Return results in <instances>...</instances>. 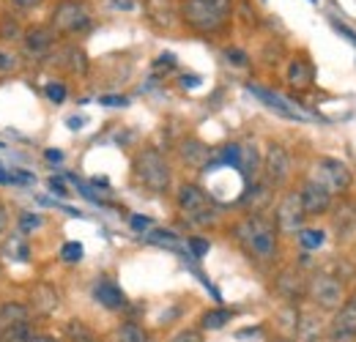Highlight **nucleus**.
<instances>
[{
	"label": "nucleus",
	"mask_w": 356,
	"mask_h": 342,
	"mask_svg": "<svg viewBox=\"0 0 356 342\" xmlns=\"http://www.w3.org/2000/svg\"><path fill=\"white\" fill-rule=\"evenodd\" d=\"M233 0H181L178 17L195 33H220L230 22Z\"/></svg>",
	"instance_id": "f257e3e1"
},
{
	"label": "nucleus",
	"mask_w": 356,
	"mask_h": 342,
	"mask_svg": "<svg viewBox=\"0 0 356 342\" xmlns=\"http://www.w3.org/2000/svg\"><path fill=\"white\" fill-rule=\"evenodd\" d=\"M233 236L255 260H274L277 257V227L264 214L244 216L233 227Z\"/></svg>",
	"instance_id": "f03ea898"
},
{
	"label": "nucleus",
	"mask_w": 356,
	"mask_h": 342,
	"mask_svg": "<svg viewBox=\"0 0 356 342\" xmlns=\"http://www.w3.org/2000/svg\"><path fill=\"white\" fill-rule=\"evenodd\" d=\"M47 25L58 33V39L80 36L90 31L93 25V11L88 0H58L47 17Z\"/></svg>",
	"instance_id": "7ed1b4c3"
},
{
	"label": "nucleus",
	"mask_w": 356,
	"mask_h": 342,
	"mask_svg": "<svg viewBox=\"0 0 356 342\" xmlns=\"http://www.w3.org/2000/svg\"><path fill=\"white\" fill-rule=\"evenodd\" d=\"M132 172L137 184L148 192L165 195L173 184V172H170V162L165 159V154L159 148H143L132 162Z\"/></svg>",
	"instance_id": "20e7f679"
},
{
	"label": "nucleus",
	"mask_w": 356,
	"mask_h": 342,
	"mask_svg": "<svg viewBox=\"0 0 356 342\" xmlns=\"http://www.w3.org/2000/svg\"><path fill=\"white\" fill-rule=\"evenodd\" d=\"M176 203H178V211L184 214V219H186L189 225H197V227L214 225L217 216H220L217 206H214L211 197L206 195V189L197 186V184H181V186H178Z\"/></svg>",
	"instance_id": "39448f33"
},
{
	"label": "nucleus",
	"mask_w": 356,
	"mask_h": 342,
	"mask_svg": "<svg viewBox=\"0 0 356 342\" xmlns=\"http://www.w3.org/2000/svg\"><path fill=\"white\" fill-rule=\"evenodd\" d=\"M307 296L315 301L318 309H326V312H337L346 301V288L337 277L321 271V274H312L307 279Z\"/></svg>",
	"instance_id": "423d86ee"
},
{
	"label": "nucleus",
	"mask_w": 356,
	"mask_h": 342,
	"mask_svg": "<svg viewBox=\"0 0 356 342\" xmlns=\"http://www.w3.org/2000/svg\"><path fill=\"white\" fill-rule=\"evenodd\" d=\"M58 33L47 25V22H36V25H25V33L19 39V55L31 58V60H49L52 49L58 47Z\"/></svg>",
	"instance_id": "0eeeda50"
},
{
	"label": "nucleus",
	"mask_w": 356,
	"mask_h": 342,
	"mask_svg": "<svg viewBox=\"0 0 356 342\" xmlns=\"http://www.w3.org/2000/svg\"><path fill=\"white\" fill-rule=\"evenodd\" d=\"M312 181H318L329 195H340V192H346L351 186V170H348L346 162L332 159V156H323L315 165V178Z\"/></svg>",
	"instance_id": "6e6552de"
},
{
	"label": "nucleus",
	"mask_w": 356,
	"mask_h": 342,
	"mask_svg": "<svg viewBox=\"0 0 356 342\" xmlns=\"http://www.w3.org/2000/svg\"><path fill=\"white\" fill-rule=\"evenodd\" d=\"M274 227L282 236H293L305 227V211H302L299 192H285L282 195V200L277 203V211H274Z\"/></svg>",
	"instance_id": "1a4fd4ad"
},
{
	"label": "nucleus",
	"mask_w": 356,
	"mask_h": 342,
	"mask_svg": "<svg viewBox=\"0 0 356 342\" xmlns=\"http://www.w3.org/2000/svg\"><path fill=\"white\" fill-rule=\"evenodd\" d=\"M49 63L55 69L66 72V74H74V77H86L90 69V60L88 55H86V49L77 47V44H58L52 49V55H49Z\"/></svg>",
	"instance_id": "9d476101"
},
{
	"label": "nucleus",
	"mask_w": 356,
	"mask_h": 342,
	"mask_svg": "<svg viewBox=\"0 0 356 342\" xmlns=\"http://www.w3.org/2000/svg\"><path fill=\"white\" fill-rule=\"evenodd\" d=\"M291 168H293V162H291L288 148L280 145V142H268L266 159H264V172H266L268 184H271V186H282V184H288Z\"/></svg>",
	"instance_id": "9b49d317"
},
{
	"label": "nucleus",
	"mask_w": 356,
	"mask_h": 342,
	"mask_svg": "<svg viewBox=\"0 0 356 342\" xmlns=\"http://www.w3.org/2000/svg\"><path fill=\"white\" fill-rule=\"evenodd\" d=\"M332 342H356V296L343 301V307L334 312V320L329 326Z\"/></svg>",
	"instance_id": "f8f14e48"
},
{
	"label": "nucleus",
	"mask_w": 356,
	"mask_h": 342,
	"mask_svg": "<svg viewBox=\"0 0 356 342\" xmlns=\"http://www.w3.org/2000/svg\"><path fill=\"white\" fill-rule=\"evenodd\" d=\"M299 200H302V211L305 216H321L332 209V195L318 184V181H305V186L299 189Z\"/></svg>",
	"instance_id": "ddd939ff"
},
{
	"label": "nucleus",
	"mask_w": 356,
	"mask_h": 342,
	"mask_svg": "<svg viewBox=\"0 0 356 342\" xmlns=\"http://www.w3.org/2000/svg\"><path fill=\"white\" fill-rule=\"evenodd\" d=\"M58 304H60L58 291H55L49 282H36V285L31 288V301H28V307H31L33 315L47 318V315H52V312L58 309Z\"/></svg>",
	"instance_id": "4468645a"
},
{
	"label": "nucleus",
	"mask_w": 356,
	"mask_h": 342,
	"mask_svg": "<svg viewBox=\"0 0 356 342\" xmlns=\"http://www.w3.org/2000/svg\"><path fill=\"white\" fill-rule=\"evenodd\" d=\"M145 17L151 25L168 31L176 25V17H178V8L173 0H145Z\"/></svg>",
	"instance_id": "2eb2a0df"
},
{
	"label": "nucleus",
	"mask_w": 356,
	"mask_h": 342,
	"mask_svg": "<svg viewBox=\"0 0 356 342\" xmlns=\"http://www.w3.org/2000/svg\"><path fill=\"white\" fill-rule=\"evenodd\" d=\"M277 293L285 301H299L305 293H307V279L299 274V271H282L277 277Z\"/></svg>",
	"instance_id": "dca6fc26"
},
{
	"label": "nucleus",
	"mask_w": 356,
	"mask_h": 342,
	"mask_svg": "<svg viewBox=\"0 0 356 342\" xmlns=\"http://www.w3.org/2000/svg\"><path fill=\"white\" fill-rule=\"evenodd\" d=\"M247 88H250V93H255V96H258V99H261V101H264L266 107H271L274 113H280V115H285V118H293V121H302V118H305V115H302L299 110H293V107H291V104H288V101H285L282 96H277L274 90L255 86V83H250Z\"/></svg>",
	"instance_id": "f3484780"
},
{
	"label": "nucleus",
	"mask_w": 356,
	"mask_h": 342,
	"mask_svg": "<svg viewBox=\"0 0 356 342\" xmlns=\"http://www.w3.org/2000/svg\"><path fill=\"white\" fill-rule=\"evenodd\" d=\"M296 342H326V329H323V320L312 312L299 315L296 320Z\"/></svg>",
	"instance_id": "a211bd4d"
},
{
	"label": "nucleus",
	"mask_w": 356,
	"mask_h": 342,
	"mask_svg": "<svg viewBox=\"0 0 356 342\" xmlns=\"http://www.w3.org/2000/svg\"><path fill=\"white\" fill-rule=\"evenodd\" d=\"M93 299L99 301L102 307H107V309H124V307H127L124 291H121L113 279H99V282L93 285Z\"/></svg>",
	"instance_id": "6ab92c4d"
},
{
	"label": "nucleus",
	"mask_w": 356,
	"mask_h": 342,
	"mask_svg": "<svg viewBox=\"0 0 356 342\" xmlns=\"http://www.w3.org/2000/svg\"><path fill=\"white\" fill-rule=\"evenodd\" d=\"M17 323H33V312L25 301H3L0 304V329L3 326H17Z\"/></svg>",
	"instance_id": "aec40b11"
},
{
	"label": "nucleus",
	"mask_w": 356,
	"mask_h": 342,
	"mask_svg": "<svg viewBox=\"0 0 356 342\" xmlns=\"http://www.w3.org/2000/svg\"><path fill=\"white\" fill-rule=\"evenodd\" d=\"M178 154H181V159H184L189 168H200V170H206V165H209V159H211L209 145H203L200 140H184V142L178 145Z\"/></svg>",
	"instance_id": "412c9836"
},
{
	"label": "nucleus",
	"mask_w": 356,
	"mask_h": 342,
	"mask_svg": "<svg viewBox=\"0 0 356 342\" xmlns=\"http://www.w3.org/2000/svg\"><path fill=\"white\" fill-rule=\"evenodd\" d=\"M22 33H25V25H22L19 14H14V11H0V42L19 44Z\"/></svg>",
	"instance_id": "4be33fe9"
},
{
	"label": "nucleus",
	"mask_w": 356,
	"mask_h": 342,
	"mask_svg": "<svg viewBox=\"0 0 356 342\" xmlns=\"http://www.w3.org/2000/svg\"><path fill=\"white\" fill-rule=\"evenodd\" d=\"M288 86L296 88V90H305V88L312 86V66L305 60V58H293L288 63Z\"/></svg>",
	"instance_id": "5701e85b"
},
{
	"label": "nucleus",
	"mask_w": 356,
	"mask_h": 342,
	"mask_svg": "<svg viewBox=\"0 0 356 342\" xmlns=\"http://www.w3.org/2000/svg\"><path fill=\"white\" fill-rule=\"evenodd\" d=\"M0 252L6 257H11V260H17V263H28L31 260V247H28V241H25L22 233H11V236L6 233Z\"/></svg>",
	"instance_id": "b1692460"
},
{
	"label": "nucleus",
	"mask_w": 356,
	"mask_h": 342,
	"mask_svg": "<svg viewBox=\"0 0 356 342\" xmlns=\"http://www.w3.org/2000/svg\"><path fill=\"white\" fill-rule=\"evenodd\" d=\"M63 337H66V342H102L99 334L80 318H72L63 323Z\"/></svg>",
	"instance_id": "393cba45"
},
{
	"label": "nucleus",
	"mask_w": 356,
	"mask_h": 342,
	"mask_svg": "<svg viewBox=\"0 0 356 342\" xmlns=\"http://www.w3.org/2000/svg\"><path fill=\"white\" fill-rule=\"evenodd\" d=\"M238 170H241V175H244L247 181H252V178L258 175V170H261V154H258V148H255L252 142H244V145H241Z\"/></svg>",
	"instance_id": "a878e982"
},
{
	"label": "nucleus",
	"mask_w": 356,
	"mask_h": 342,
	"mask_svg": "<svg viewBox=\"0 0 356 342\" xmlns=\"http://www.w3.org/2000/svg\"><path fill=\"white\" fill-rule=\"evenodd\" d=\"M268 200H271V184H255V186H250L247 189V195H244V203L250 206V211L252 214H261L264 209L268 206Z\"/></svg>",
	"instance_id": "bb28decb"
},
{
	"label": "nucleus",
	"mask_w": 356,
	"mask_h": 342,
	"mask_svg": "<svg viewBox=\"0 0 356 342\" xmlns=\"http://www.w3.org/2000/svg\"><path fill=\"white\" fill-rule=\"evenodd\" d=\"M334 230H337V241H348L356 233V211L354 209H340L334 214Z\"/></svg>",
	"instance_id": "cd10ccee"
},
{
	"label": "nucleus",
	"mask_w": 356,
	"mask_h": 342,
	"mask_svg": "<svg viewBox=\"0 0 356 342\" xmlns=\"http://www.w3.org/2000/svg\"><path fill=\"white\" fill-rule=\"evenodd\" d=\"M230 318H233V312L230 309H209V312H203V318H200V329H206V332H217V329H225L227 323H230Z\"/></svg>",
	"instance_id": "c85d7f7f"
},
{
	"label": "nucleus",
	"mask_w": 356,
	"mask_h": 342,
	"mask_svg": "<svg viewBox=\"0 0 356 342\" xmlns=\"http://www.w3.org/2000/svg\"><path fill=\"white\" fill-rule=\"evenodd\" d=\"M22 69V55L11 47H0V77H11Z\"/></svg>",
	"instance_id": "c756f323"
},
{
	"label": "nucleus",
	"mask_w": 356,
	"mask_h": 342,
	"mask_svg": "<svg viewBox=\"0 0 356 342\" xmlns=\"http://www.w3.org/2000/svg\"><path fill=\"white\" fill-rule=\"evenodd\" d=\"M115 342H148V332L140 323L127 320V323H121L115 329Z\"/></svg>",
	"instance_id": "7c9ffc66"
},
{
	"label": "nucleus",
	"mask_w": 356,
	"mask_h": 342,
	"mask_svg": "<svg viewBox=\"0 0 356 342\" xmlns=\"http://www.w3.org/2000/svg\"><path fill=\"white\" fill-rule=\"evenodd\" d=\"M3 342H28L33 337V323H17V326H3L0 329Z\"/></svg>",
	"instance_id": "2f4dec72"
},
{
	"label": "nucleus",
	"mask_w": 356,
	"mask_h": 342,
	"mask_svg": "<svg viewBox=\"0 0 356 342\" xmlns=\"http://www.w3.org/2000/svg\"><path fill=\"white\" fill-rule=\"evenodd\" d=\"M145 241L148 244H159V247H170V250H178V236L170 233V230H148L145 233Z\"/></svg>",
	"instance_id": "473e14b6"
},
{
	"label": "nucleus",
	"mask_w": 356,
	"mask_h": 342,
	"mask_svg": "<svg viewBox=\"0 0 356 342\" xmlns=\"http://www.w3.org/2000/svg\"><path fill=\"white\" fill-rule=\"evenodd\" d=\"M299 244H302V250H318L321 244H323V230H315V227H302L299 233Z\"/></svg>",
	"instance_id": "72a5a7b5"
},
{
	"label": "nucleus",
	"mask_w": 356,
	"mask_h": 342,
	"mask_svg": "<svg viewBox=\"0 0 356 342\" xmlns=\"http://www.w3.org/2000/svg\"><path fill=\"white\" fill-rule=\"evenodd\" d=\"M44 225V219L39 214H33V211H25V214H19V230L17 233H22V236H28V233H33L36 227H42Z\"/></svg>",
	"instance_id": "f704fd0d"
},
{
	"label": "nucleus",
	"mask_w": 356,
	"mask_h": 342,
	"mask_svg": "<svg viewBox=\"0 0 356 342\" xmlns=\"http://www.w3.org/2000/svg\"><path fill=\"white\" fill-rule=\"evenodd\" d=\"M66 93H69V90H66V86H63L60 80H49L44 86V96L49 101H55V104H63V101H66Z\"/></svg>",
	"instance_id": "c9c22d12"
},
{
	"label": "nucleus",
	"mask_w": 356,
	"mask_h": 342,
	"mask_svg": "<svg viewBox=\"0 0 356 342\" xmlns=\"http://www.w3.org/2000/svg\"><path fill=\"white\" fill-rule=\"evenodd\" d=\"M225 58H227L230 66H238V69H247L250 66V55L244 49H238V47H227L225 49Z\"/></svg>",
	"instance_id": "e433bc0d"
},
{
	"label": "nucleus",
	"mask_w": 356,
	"mask_h": 342,
	"mask_svg": "<svg viewBox=\"0 0 356 342\" xmlns=\"http://www.w3.org/2000/svg\"><path fill=\"white\" fill-rule=\"evenodd\" d=\"M83 252H86V250H83L80 241H69V244L60 247V257H63L66 263H80V260H83Z\"/></svg>",
	"instance_id": "4c0bfd02"
},
{
	"label": "nucleus",
	"mask_w": 356,
	"mask_h": 342,
	"mask_svg": "<svg viewBox=\"0 0 356 342\" xmlns=\"http://www.w3.org/2000/svg\"><path fill=\"white\" fill-rule=\"evenodd\" d=\"M189 250H192V255L195 257H203L209 250H211V244L206 241V238H197V236H192L189 238Z\"/></svg>",
	"instance_id": "58836bf2"
},
{
	"label": "nucleus",
	"mask_w": 356,
	"mask_h": 342,
	"mask_svg": "<svg viewBox=\"0 0 356 342\" xmlns=\"http://www.w3.org/2000/svg\"><path fill=\"white\" fill-rule=\"evenodd\" d=\"M170 342H203V334L195 332V329H184V332H178Z\"/></svg>",
	"instance_id": "ea45409f"
},
{
	"label": "nucleus",
	"mask_w": 356,
	"mask_h": 342,
	"mask_svg": "<svg viewBox=\"0 0 356 342\" xmlns=\"http://www.w3.org/2000/svg\"><path fill=\"white\" fill-rule=\"evenodd\" d=\"M129 225H132V230L137 233H145V230H151V219L148 216H129Z\"/></svg>",
	"instance_id": "a19ab883"
},
{
	"label": "nucleus",
	"mask_w": 356,
	"mask_h": 342,
	"mask_svg": "<svg viewBox=\"0 0 356 342\" xmlns=\"http://www.w3.org/2000/svg\"><path fill=\"white\" fill-rule=\"evenodd\" d=\"M99 101H102L104 107H127V104H129L127 96H102Z\"/></svg>",
	"instance_id": "79ce46f5"
},
{
	"label": "nucleus",
	"mask_w": 356,
	"mask_h": 342,
	"mask_svg": "<svg viewBox=\"0 0 356 342\" xmlns=\"http://www.w3.org/2000/svg\"><path fill=\"white\" fill-rule=\"evenodd\" d=\"M8 219H11V214H8V206L0 200V238H6V233H8Z\"/></svg>",
	"instance_id": "37998d69"
},
{
	"label": "nucleus",
	"mask_w": 356,
	"mask_h": 342,
	"mask_svg": "<svg viewBox=\"0 0 356 342\" xmlns=\"http://www.w3.org/2000/svg\"><path fill=\"white\" fill-rule=\"evenodd\" d=\"M49 189H52V195H58V197H66V195H69L66 184H63V181H58V178H49Z\"/></svg>",
	"instance_id": "c03bdc74"
},
{
	"label": "nucleus",
	"mask_w": 356,
	"mask_h": 342,
	"mask_svg": "<svg viewBox=\"0 0 356 342\" xmlns=\"http://www.w3.org/2000/svg\"><path fill=\"white\" fill-rule=\"evenodd\" d=\"M17 8H25V11H31V8H39L44 0H11Z\"/></svg>",
	"instance_id": "a18cd8bd"
},
{
	"label": "nucleus",
	"mask_w": 356,
	"mask_h": 342,
	"mask_svg": "<svg viewBox=\"0 0 356 342\" xmlns=\"http://www.w3.org/2000/svg\"><path fill=\"white\" fill-rule=\"evenodd\" d=\"M154 66H156V69H162V66H176V55L165 52V55H159V60H156Z\"/></svg>",
	"instance_id": "49530a36"
},
{
	"label": "nucleus",
	"mask_w": 356,
	"mask_h": 342,
	"mask_svg": "<svg viewBox=\"0 0 356 342\" xmlns=\"http://www.w3.org/2000/svg\"><path fill=\"white\" fill-rule=\"evenodd\" d=\"M334 31H340V33H343V36H346L348 42H354V44H356V33L351 31V28H346L343 22H334Z\"/></svg>",
	"instance_id": "de8ad7c7"
},
{
	"label": "nucleus",
	"mask_w": 356,
	"mask_h": 342,
	"mask_svg": "<svg viewBox=\"0 0 356 342\" xmlns=\"http://www.w3.org/2000/svg\"><path fill=\"white\" fill-rule=\"evenodd\" d=\"M28 342H60V340L52 337V334H36V332H33V337H31Z\"/></svg>",
	"instance_id": "09e8293b"
},
{
	"label": "nucleus",
	"mask_w": 356,
	"mask_h": 342,
	"mask_svg": "<svg viewBox=\"0 0 356 342\" xmlns=\"http://www.w3.org/2000/svg\"><path fill=\"white\" fill-rule=\"evenodd\" d=\"M181 80H184V88H195L200 83V77H192V74L189 77H181Z\"/></svg>",
	"instance_id": "8fccbe9b"
},
{
	"label": "nucleus",
	"mask_w": 356,
	"mask_h": 342,
	"mask_svg": "<svg viewBox=\"0 0 356 342\" xmlns=\"http://www.w3.org/2000/svg\"><path fill=\"white\" fill-rule=\"evenodd\" d=\"M44 156L49 159V162H60V159H63V154H60V151H47Z\"/></svg>",
	"instance_id": "3c124183"
},
{
	"label": "nucleus",
	"mask_w": 356,
	"mask_h": 342,
	"mask_svg": "<svg viewBox=\"0 0 356 342\" xmlns=\"http://www.w3.org/2000/svg\"><path fill=\"white\" fill-rule=\"evenodd\" d=\"M83 127V118H69V129H80Z\"/></svg>",
	"instance_id": "603ef678"
},
{
	"label": "nucleus",
	"mask_w": 356,
	"mask_h": 342,
	"mask_svg": "<svg viewBox=\"0 0 356 342\" xmlns=\"http://www.w3.org/2000/svg\"><path fill=\"white\" fill-rule=\"evenodd\" d=\"M0 184H8V172L0 170Z\"/></svg>",
	"instance_id": "864d4df0"
},
{
	"label": "nucleus",
	"mask_w": 356,
	"mask_h": 342,
	"mask_svg": "<svg viewBox=\"0 0 356 342\" xmlns=\"http://www.w3.org/2000/svg\"><path fill=\"white\" fill-rule=\"evenodd\" d=\"M274 342H291V340H282V337H280V340H274Z\"/></svg>",
	"instance_id": "5fc2aeb1"
},
{
	"label": "nucleus",
	"mask_w": 356,
	"mask_h": 342,
	"mask_svg": "<svg viewBox=\"0 0 356 342\" xmlns=\"http://www.w3.org/2000/svg\"><path fill=\"white\" fill-rule=\"evenodd\" d=\"M0 342H3V334H0Z\"/></svg>",
	"instance_id": "6e6d98bb"
},
{
	"label": "nucleus",
	"mask_w": 356,
	"mask_h": 342,
	"mask_svg": "<svg viewBox=\"0 0 356 342\" xmlns=\"http://www.w3.org/2000/svg\"><path fill=\"white\" fill-rule=\"evenodd\" d=\"M0 257H3V252H0Z\"/></svg>",
	"instance_id": "4d7b16f0"
}]
</instances>
